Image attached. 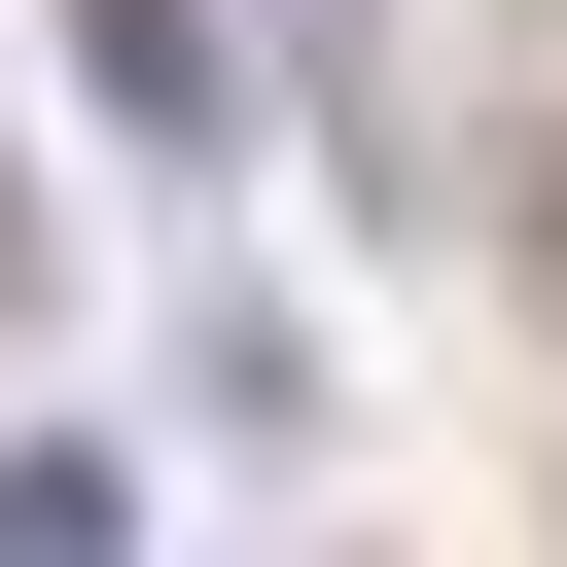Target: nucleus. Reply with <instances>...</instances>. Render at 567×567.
<instances>
[{
  "label": "nucleus",
  "instance_id": "nucleus-1",
  "mask_svg": "<svg viewBox=\"0 0 567 567\" xmlns=\"http://www.w3.org/2000/svg\"><path fill=\"white\" fill-rule=\"evenodd\" d=\"M71 106H106L142 177H213V142H248V35H213V0H71Z\"/></svg>",
  "mask_w": 567,
  "mask_h": 567
},
{
  "label": "nucleus",
  "instance_id": "nucleus-2",
  "mask_svg": "<svg viewBox=\"0 0 567 567\" xmlns=\"http://www.w3.org/2000/svg\"><path fill=\"white\" fill-rule=\"evenodd\" d=\"M0 567H142V461H71V425H0Z\"/></svg>",
  "mask_w": 567,
  "mask_h": 567
},
{
  "label": "nucleus",
  "instance_id": "nucleus-3",
  "mask_svg": "<svg viewBox=\"0 0 567 567\" xmlns=\"http://www.w3.org/2000/svg\"><path fill=\"white\" fill-rule=\"evenodd\" d=\"M496 284H532V319H567V142H496Z\"/></svg>",
  "mask_w": 567,
  "mask_h": 567
},
{
  "label": "nucleus",
  "instance_id": "nucleus-4",
  "mask_svg": "<svg viewBox=\"0 0 567 567\" xmlns=\"http://www.w3.org/2000/svg\"><path fill=\"white\" fill-rule=\"evenodd\" d=\"M0 319H35V213H0Z\"/></svg>",
  "mask_w": 567,
  "mask_h": 567
}]
</instances>
